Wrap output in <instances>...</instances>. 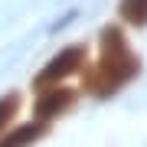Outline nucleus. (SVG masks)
Returning <instances> with one entry per match:
<instances>
[{
    "label": "nucleus",
    "instance_id": "f257e3e1",
    "mask_svg": "<svg viewBox=\"0 0 147 147\" xmlns=\"http://www.w3.org/2000/svg\"><path fill=\"white\" fill-rule=\"evenodd\" d=\"M137 72H141V59L131 53L124 33L118 26H105L98 62L85 72V88L92 95H98V98H108V95H115L124 82H131Z\"/></svg>",
    "mask_w": 147,
    "mask_h": 147
},
{
    "label": "nucleus",
    "instance_id": "f03ea898",
    "mask_svg": "<svg viewBox=\"0 0 147 147\" xmlns=\"http://www.w3.org/2000/svg\"><path fill=\"white\" fill-rule=\"evenodd\" d=\"M82 65H85V46H69V49H62V53H59L53 62H46V69L36 75V92L53 88L56 82H62L65 75L79 72Z\"/></svg>",
    "mask_w": 147,
    "mask_h": 147
},
{
    "label": "nucleus",
    "instance_id": "7ed1b4c3",
    "mask_svg": "<svg viewBox=\"0 0 147 147\" xmlns=\"http://www.w3.org/2000/svg\"><path fill=\"white\" fill-rule=\"evenodd\" d=\"M69 108H75V92L72 88H62V85H53V88L39 92L36 98V121H53L59 115H65Z\"/></svg>",
    "mask_w": 147,
    "mask_h": 147
},
{
    "label": "nucleus",
    "instance_id": "20e7f679",
    "mask_svg": "<svg viewBox=\"0 0 147 147\" xmlns=\"http://www.w3.org/2000/svg\"><path fill=\"white\" fill-rule=\"evenodd\" d=\"M49 124L46 121H30V124H20L10 134H0V147H33L39 137H46Z\"/></svg>",
    "mask_w": 147,
    "mask_h": 147
},
{
    "label": "nucleus",
    "instance_id": "39448f33",
    "mask_svg": "<svg viewBox=\"0 0 147 147\" xmlns=\"http://www.w3.org/2000/svg\"><path fill=\"white\" fill-rule=\"evenodd\" d=\"M118 13H121V20L131 23V26H147V0H121Z\"/></svg>",
    "mask_w": 147,
    "mask_h": 147
},
{
    "label": "nucleus",
    "instance_id": "423d86ee",
    "mask_svg": "<svg viewBox=\"0 0 147 147\" xmlns=\"http://www.w3.org/2000/svg\"><path fill=\"white\" fill-rule=\"evenodd\" d=\"M16 115H20V95L10 92V95H3V98H0V134L7 131V124H10Z\"/></svg>",
    "mask_w": 147,
    "mask_h": 147
}]
</instances>
